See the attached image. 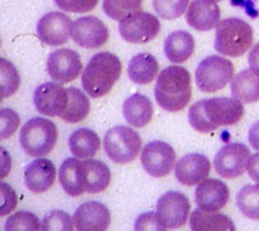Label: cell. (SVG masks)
I'll return each mask as SVG.
<instances>
[{"instance_id": "1", "label": "cell", "mask_w": 259, "mask_h": 231, "mask_svg": "<svg viewBox=\"0 0 259 231\" xmlns=\"http://www.w3.org/2000/svg\"><path fill=\"white\" fill-rule=\"evenodd\" d=\"M244 115V106L238 99H202L190 108L189 120L200 133H211L219 126L235 125Z\"/></svg>"}, {"instance_id": "2", "label": "cell", "mask_w": 259, "mask_h": 231, "mask_svg": "<svg viewBox=\"0 0 259 231\" xmlns=\"http://www.w3.org/2000/svg\"><path fill=\"white\" fill-rule=\"evenodd\" d=\"M154 96L162 109L171 113L181 111L192 96L191 75L181 66H169L158 75Z\"/></svg>"}, {"instance_id": "3", "label": "cell", "mask_w": 259, "mask_h": 231, "mask_svg": "<svg viewBox=\"0 0 259 231\" xmlns=\"http://www.w3.org/2000/svg\"><path fill=\"white\" fill-rule=\"evenodd\" d=\"M121 62L110 52L96 53L89 61L81 76L85 93L93 99L105 96L121 75Z\"/></svg>"}, {"instance_id": "4", "label": "cell", "mask_w": 259, "mask_h": 231, "mask_svg": "<svg viewBox=\"0 0 259 231\" xmlns=\"http://www.w3.org/2000/svg\"><path fill=\"white\" fill-rule=\"evenodd\" d=\"M254 30L240 18H227L218 23L215 50L228 57H240L253 45Z\"/></svg>"}, {"instance_id": "5", "label": "cell", "mask_w": 259, "mask_h": 231, "mask_svg": "<svg viewBox=\"0 0 259 231\" xmlns=\"http://www.w3.org/2000/svg\"><path fill=\"white\" fill-rule=\"evenodd\" d=\"M58 131L55 123L45 118H33L23 125L19 142L23 151L30 157L40 158L55 148Z\"/></svg>"}, {"instance_id": "6", "label": "cell", "mask_w": 259, "mask_h": 231, "mask_svg": "<svg viewBox=\"0 0 259 231\" xmlns=\"http://www.w3.org/2000/svg\"><path fill=\"white\" fill-rule=\"evenodd\" d=\"M104 149L114 163L126 164L141 153L142 138L129 126H114L105 134Z\"/></svg>"}, {"instance_id": "7", "label": "cell", "mask_w": 259, "mask_h": 231, "mask_svg": "<svg viewBox=\"0 0 259 231\" xmlns=\"http://www.w3.org/2000/svg\"><path fill=\"white\" fill-rule=\"evenodd\" d=\"M234 65L222 56H209L196 68V83L202 93H218L232 82Z\"/></svg>"}, {"instance_id": "8", "label": "cell", "mask_w": 259, "mask_h": 231, "mask_svg": "<svg viewBox=\"0 0 259 231\" xmlns=\"http://www.w3.org/2000/svg\"><path fill=\"white\" fill-rule=\"evenodd\" d=\"M161 30V22L151 13H132L119 23V32L126 42L142 44L148 43L158 35Z\"/></svg>"}, {"instance_id": "9", "label": "cell", "mask_w": 259, "mask_h": 231, "mask_svg": "<svg viewBox=\"0 0 259 231\" xmlns=\"http://www.w3.org/2000/svg\"><path fill=\"white\" fill-rule=\"evenodd\" d=\"M190 210L191 205L189 199L181 192L171 191L159 197L156 207V216L159 224L166 230L179 229L186 224Z\"/></svg>"}, {"instance_id": "10", "label": "cell", "mask_w": 259, "mask_h": 231, "mask_svg": "<svg viewBox=\"0 0 259 231\" xmlns=\"http://www.w3.org/2000/svg\"><path fill=\"white\" fill-rule=\"evenodd\" d=\"M141 162L144 171L156 178L168 176L175 167L176 153L166 142L154 141L144 146L141 153Z\"/></svg>"}, {"instance_id": "11", "label": "cell", "mask_w": 259, "mask_h": 231, "mask_svg": "<svg viewBox=\"0 0 259 231\" xmlns=\"http://www.w3.org/2000/svg\"><path fill=\"white\" fill-rule=\"evenodd\" d=\"M250 158V151L243 143H229L217 153L214 167L220 177L233 179L244 173Z\"/></svg>"}, {"instance_id": "12", "label": "cell", "mask_w": 259, "mask_h": 231, "mask_svg": "<svg viewBox=\"0 0 259 231\" xmlns=\"http://www.w3.org/2000/svg\"><path fill=\"white\" fill-rule=\"evenodd\" d=\"M47 72L57 82L67 83L76 80L82 72L81 57L76 51L61 48L48 56Z\"/></svg>"}, {"instance_id": "13", "label": "cell", "mask_w": 259, "mask_h": 231, "mask_svg": "<svg viewBox=\"0 0 259 231\" xmlns=\"http://www.w3.org/2000/svg\"><path fill=\"white\" fill-rule=\"evenodd\" d=\"M71 37L80 47L94 50L105 44L109 38V30L99 18L88 15L72 23Z\"/></svg>"}, {"instance_id": "14", "label": "cell", "mask_w": 259, "mask_h": 231, "mask_svg": "<svg viewBox=\"0 0 259 231\" xmlns=\"http://www.w3.org/2000/svg\"><path fill=\"white\" fill-rule=\"evenodd\" d=\"M72 30L71 18L61 12H51L43 15L37 24V33L39 39L45 44L57 45L65 44Z\"/></svg>"}, {"instance_id": "15", "label": "cell", "mask_w": 259, "mask_h": 231, "mask_svg": "<svg viewBox=\"0 0 259 231\" xmlns=\"http://www.w3.org/2000/svg\"><path fill=\"white\" fill-rule=\"evenodd\" d=\"M33 101L42 115L60 116L67 108L68 91L61 83L46 82L35 88Z\"/></svg>"}, {"instance_id": "16", "label": "cell", "mask_w": 259, "mask_h": 231, "mask_svg": "<svg viewBox=\"0 0 259 231\" xmlns=\"http://www.w3.org/2000/svg\"><path fill=\"white\" fill-rule=\"evenodd\" d=\"M111 221L110 211L96 201L85 202L73 215L75 229L78 231H105Z\"/></svg>"}, {"instance_id": "17", "label": "cell", "mask_w": 259, "mask_h": 231, "mask_svg": "<svg viewBox=\"0 0 259 231\" xmlns=\"http://www.w3.org/2000/svg\"><path fill=\"white\" fill-rule=\"evenodd\" d=\"M211 163L204 154L191 153L182 157L176 163V178L185 186H195L207 178Z\"/></svg>"}, {"instance_id": "18", "label": "cell", "mask_w": 259, "mask_h": 231, "mask_svg": "<svg viewBox=\"0 0 259 231\" xmlns=\"http://www.w3.org/2000/svg\"><path fill=\"white\" fill-rule=\"evenodd\" d=\"M195 200L197 206L205 211H219L229 201V189L220 179H204L195 191Z\"/></svg>"}, {"instance_id": "19", "label": "cell", "mask_w": 259, "mask_h": 231, "mask_svg": "<svg viewBox=\"0 0 259 231\" xmlns=\"http://www.w3.org/2000/svg\"><path fill=\"white\" fill-rule=\"evenodd\" d=\"M190 27L196 30H210L220 22V8L215 0H194L186 12Z\"/></svg>"}, {"instance_id": "20", "label": "cell", "mask_w": 259, "mask_h": 231, "mask_svg": "<svg viewBox=\"0 0 259 231\" xmlns=\"http://www.w3.org/2000/svg\"><path fill=\"white\" fill-rule=\"evenodd\" d=\"M25 184L33 194H43L53 186L56 167L50 159L38 158L28 164L24 172Z\"/></svg>"}, {"instance_id": "21", "label": "cell", "mask_w": 259, "mask_h": 231, "mask_svg": "<svg viewBox=\"0 0 259 231\" xmlns=\"http://www.w3.org/2000/svg\"><path fill=\"white\" fill-rule=\"evenodd\" d=\"M58 178L63 191L72 197L81 196L86 192L83 181V161L76 158H67L60 167Z\"/></svg>"}, {"instance_id": "22", "label": "cell", "mask_w": 259, "mask_h": 231, "mask_svg": "<svg viewBox=\"0 0 259 231\" xmlns=\"http://www.w3.org/2000/svg\"><path fill=\"white\" fill-rule=\"evenodd\" d=\"M125 120L134 128H143L153 118V104L147 96L134 94L123 104Z\"/></svg>"}, {"instance_id": "23", "label": "cell", "mask_w": 259, "mask_h": 231, "mask_svg": "<svg viewBox=\"0 0 259 231\" xmlns=\"http://www.w3.org/2000/svg\"><path fill=\"white\" fill-rule=\"evenodd\" d=\"M230 87L233 98L242 103L252 104L259 100V75L252 68L237 73L230 82Z\"/></svg>"}, {"instance_id": "24", "label": "cell", "mask_w": 259, "mask_h": 231, "mask_svg": "<svg viewBox=\"0 0 259 231\" xmlns=\"http://www.w3.org/2000/svg\"><path fill=\"white\" fill-rule=\"evenodd\" d=\"M195 50V39L186 30L171 33L164 40V53L172 63L186 62Z\"/></svg>"}, {"instance_id": "25", "label": "cell", "mask_w": 259, "mask_h": 231, "mask_svg": "<svg viewBox=\"0 0 259 231\" xmlns=\"http://www.w3.org/2000/svg\"><path fill=\"white\" fill-rule=\"evenodd\" d=\"M190 226L194 231H234L235 225L229 216L217 214V211L194 210L190 219Z\"/></svg>"}, {"instance_id": "26", "label": "cell", "mask_w": 259, "mask_h": 231, "mask_svg": "<svg viewBox=\"0 0 259 231\" xmlns=\"http://www.w3.org/2000/svg\"><path fill=\"white\" fill-rule=\"evenodd\" d=\"M159 72L156 57L149 53H139L131 60L128 66L129 78L138 85H148Z\"/></svg>"}, {"instance_id": "27", "label": "cell", "mask_w": 259, "mask_h": 231, "mask_svg": "<svg viewBox=\"0 0 259 231\" xmlns=\"http://www.w3.org/2000/svg\"><path fill=\"white\" fill-rule=\"evenodd\" d=\"M68 144L73 156L81 159H90L100 149L101 141L94 130L89 128H81L71 134Z\"/></svg>"}, {"instance_id": "28", "label": "cell", "mask_w": 259, "mask_h": 231, "mask_svg": "<svg viewBox=\"0 0 259 231\" xmlns=\"http://www.w3.org/2000/svg\"><path fill=\"white\" fill-rule=\"evenodd\" d=\"M111 179V172L104 162L96 159L83 161V181L88 194H99L108 189Z\"/></svg>"}, {"instance_id": "29", "label": "cell", "mask_w": 259, "mask_h": 231, "mask_svg": "<svg viewBox=\"0 0 259 231\" xmlns=\"http://www.w3.org/2000/svg\"><path fill=\"white\" fill-rule=\"evenodd\" d=\"M68 104L66 110L60 115L63 121L76 124L86 119L90 113V100L88 95L77 87H68Z\"/></svg>"}, {"instance_id": "30", "label": "cell", "mask_w": 259, "mask_h": 231, "mask_svg": "<svg viewBox=\"0 0 259 231\" xmlns=\"http://www.w3.org/2000/svg\"><path fill=\"white\" fill-rule=\"evenodd\" d=\"M237 205L245 217L259 220V183L243 187L237 195Z\"/></svg>"}, {"instance_id": "31", "label": "cell", "mask_w": 259, "mask_h": 231, "mask_svg": "<svg viewBox=\"0 0 259 231\" xmlns=\"http://www.w3.org/2000/svg\"><path fill=\"white\" fill-rule=\"evenodd\" d=\"M143 0H103V9L108 17L121 20L142 9Z\"/></svg>"}, {"instance_id": "32", "label": "cell", "mask_w": 259, "mask_h": 231, "mask_svg": "<svg viewBox=\"0 0 259 231\" xmlns=\"http://www.w3.org/2000/svg\"><path fill=\"white\" fill-rule=\"evenodd\" d=\"M0 81H2L3 99L12 96L20 85V76L17 68L5 58L0 60Z\"/></svg>"}, {"instance_id": "33", "label": "cell", "mask_w": 259, "mask_h": 231, "mask_svg": "<svg viewBox=\"0 0 259 231\" xmlns=\"http://www.w3.org/2000/svg\"><path fill=\"white\" fill-rule=\"evenodd\" d=\"M42 222H39L34 214L28 211H18L7 220L4 229L7 231H38Z\"/></svg>"}, {"instance_id": "34", "label": "cell", "mask_w": 259, "mask_h": 231, "mask_svg": "<svg viewBox=\"0 0 259 231\" xmlns=\"http://www.w3.org/2000/svg\"><path fill=\"white\" fill-rule=\"evenodd\" d=\"M190 0H153L154 12L162 19H176L187 9Z\"/></svg>"}, {"instance_id": "35", "label": "cell", "mask_w": 259, "mask_h": 231, "mask_svg": "<svg viewBox=\"0 0 259 231\" xmlns=\"http://www.w3.org/2000/svg\"><path fill=\"white\" fill-rule=\"evenodd\" d=\"M75 227L73 220L65 211L61 210H53L48 212L42 220V226L40 229L43 231H71Z\"/></svg>"}, {"instance_id": "36", "label": "cell", "mask_w": 259, "mask_h": 231, "mask_svg": "<svg viewBox=\"0 0 259 231\" xmlns=\"http://www.w3.org/2000/svg\"><path fill=\"white\" fill-rule=\"evenodd\" d=\"M20 123V118L12 109L0 110V124H2V139H7L15 133Z\"/></svg>"}, {"instance_id": "37", "label": "cell", "mask_w": 259, "mask_h": 231, "mask_svg": "<svg viewBox=\"0 0 259 231\" xmlns=\"http://www.w3.org/2000/svg\"><path fill=\"white\" fill-rule=\"evenodd\" d=\"M99 0H55L57 7L63 12L88 13L95 9Z\"/></svg>"}, {"instance_id": "38", "label": "cell", "mask_w": 259, "mask_h": 231, "mask_svg": "<svg viewBox=\"0 0 259 231\" xmlns=\"http://www.w3.org/2000/svg\"><path fill=\"white\" fill-rule=\"evenodd\" d=\"M0 191H2V209H0V216H5V215L10 214V212L15 209L18 202V197L14 189L10 187L8 183H5V182H2V183H0Z\"/></svg>"}, {"instance_id": "39", "label": "cell", "mask_w": 259, "mask_h": 231, "mask_svg": "<svg viewBox=\"0 0 259 231\" xmlns=\"http://www.w3.org/2000/svg\"><path fill=\"white\" fill-rule=\"evenodd\" d=\"M136 229L137 230H166L161 224H159L158 219L156 216V212H147V214L142 215L138 217L136 221Z\"/></svg>"}, {"instance_id": "40", "label": "cell", "mask_w": 259, "mask_h": 231, "mask_svg": "<svg viewBox=\"0 0 259 231\" xmlns=\"http://www.w3.org/2000/svg\"><path fill=\"white\" fill-rule=\"evenodd\" d=\"M247 169L250 178L259 183V153H254L253 156H250Z\"/></svg>"}, {"instance_id": "41", "label": "cell", "mask_w": 259, "mask_h": 231, "mask_svg": "<svg viewBox=\"0 0 259 231\" xmlns=\"http://www.w3.org/2000/svg\"><path fill=\"white\" fill-rule=\"evenodd\" d=\"M248 62H249V67L259 75V43H257L249 52Z\"/></svg>"}, {"instance_id": "42", "label": "cell", "mask_w": 259, "mask_h": 231, "mask_svg": "<svg viewBox=\"0 0 259 231\" xmlns=\"http://www.w3.org/2000/svg\"><path fill=\"white\" fill-rule=\"evenodd\" d=\"M248 139H249L250 146L254 149L259 151V120L252 125L249 129V134H248Z\"/></svg>"}, {"instance_id": "43", "label": "cell", "mask_w": 259, "mask_h": 231, "mask_svg": "<svg viewBox=\"0 0 259 231\" xmlns=\"http://www.w3.org/2000/svg\"><path fill=\"white\" fill-rule=\"evenodd\" d=\"M215 2H222V0H215Z\"/></svg>"}]
</instances>
